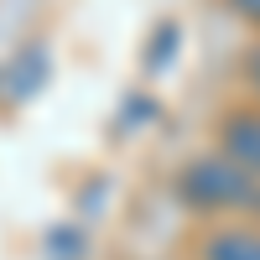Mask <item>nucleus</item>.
<instances>
[{"label":"nucleus","mask_w":260,"mask_h":260,"mask_svg":"<svg viewBox=\"0 0 260 260\" xmlns=\"http://www.w3.org/2000/svg\"><path fill=\"white\" fill-rule=\"evenodd\" d=\"M177 192L192 213H208V219H229V213H260V177L245 172L234 156L213 151L182 167Z\"/></svg>","instance_id":"f257e3e1"},{"label":"nucleus","mask_w":260,"mask_h":260,"mask_svg":"<svg viewBox=\"0 0 260 260\" xmlns=\"http://www.w3.org/2000/svg\"><path fill=\"white\" fill-rule=\"evenodd\" d=\"M219 151L234 156L245 172L260 177V104H245V110H229L219 120Z\"/></svg>","instance_id":"f03ea898"},{"label":"nucleus","mask_w":260,"mask_h":260,"mask_svg":"<svg viewBox=\"0 0 260 260\" xmlns=\"http://www.w3.org/2000/svg\"><path fill=\"white\" fill-rule=\"evenodd\" d=\"M198 255L203 260H260V229H250V224H219V229L203 234Z\"/></svg>","instance_id":"7ed1b4c3"},{"label":"nucleus","mask_w":260,"mask_h":260,"mask_svg":"<svg viewBox=\"0 0 260 260\" xmlns=\"http://www.w3.org/2000/svg\"><path fill=\"white\" fill-rule=\"evenodd\" d=\"M229 6L240 11V16L250 21V26H260V0H229Z\"/></svg>","instance_id":"20e7f679"},{"label":"nucleus","mask_w":260,"mask_h":260,"mask_svg":"<svg viewBox=\"0 0 260 260\" xmlns=\"http://www.w3.org/2000/svg\"><path fill=\"white\" fill-rule=\"evenodd\" d=\"M245 73H250V89H255V99H260V47L250 52V62H245Z\"/></svg>","instance_id":"39448f33"}]
</instances>
